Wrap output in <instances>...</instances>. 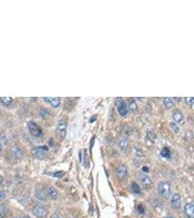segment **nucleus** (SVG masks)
<instances>
[{"label":"nucleus","instance_id":"4","mask_svg":"<svg viewBox=\"0 0 194 218\" xmlns=\"http://www.w3.org/2000/svg\"><path fill=\"white\" fill-rule=\"evenodd\" d=\"M47 150L48 148L46 146H38L32 149L31 153L36 159H43L46 156Z\"/></svg>","mask_w":194,"mask_h":218},{"label":"nucleus","instance_id":"5","mask_svg":"<svg viewBox=\"0 0 194 218\" xmlns=\"http://www.w3.org/2000/svg\"><path fill=\"white\" fill-rule=\"evenodd\" d=\"M33 213L38 218H46L47 216V210L43 205L37 204L33 207Z\"/></svg>","mask_w":194,"mask_h":218},{"label":"nucleus","instance_id":"12","mask_svg":"<svg viewBox=\"0 0 194 218\" xmlns=\"http://www.w3.org/2000/svg\"><path fill=\"white\" fill-rule=\"evenodd\" d=\"M11 153L13 154V156H14L15 159H22L23 156V152L21 150V148L18 147V146H13L11 148Z\"/></svg>","mask_w":194,"mask_h":218},{"label":"nucleus","instance_id":"30","mask_svg":"<svg viewBox=\"0 0 194 218\" xmlns=\"http://www.w3.org/2000/svg\"><path fill=\"white\" fill-rule=\"evenodd\" d=\"M51 218H62V217H61V215L58 212H55L52 215Z\"/></svg>","mask_w":194,"mask_h":218},{"label":"nucleus","instance_id":"21","mask_svg":"<svg viewBox=\"0 0 194 218\" xmlns=\"http://www.w3.org/2000/svg\"><path fill=\"white\" fill-rule=\"evenodd\" d=\"M131 188H132V191H133L135 194H141L140 188L139 185H138L137 183H135V182H132V185H131Z\"/></svg>","mask_w":194,"mask_h":218},{"label":"nucleus","instance_id":"19","mask_svg":"<svg viewBox=\"0 0 194 218\" xmlns=\"http://www.w3.org/2000/svg\"><path fill=\"white\" fill-rule=\"evenodd\" d=\"M128 109L130 110L132 112H135L138 110V105H137L136 101H135V99L132 98L129 100V107Z\"/></svg>","mask_w":194,"mask_h":218},{"label":"nucleus","instance_id":"24","mask_svg":"<svg viewBox=\"0 0 194 218\" xmlns=\"http://www.w3.org/2000/svg\"><path fill=\"white\" fill-rule=\"evenodd\" d=\"M36 197L39 198L41 200H47V195H45V194L42 191H37L36 192Z\"/></svg>","mask_w":194,"mask_h":218},{"label":"nucleus","instance_id":"22","mask_svg":"<svg viewBox=\"0 0 194 218\" xmlns=\"http://www.w3.org/2000/svg\"><path fill=\"white\" fill-rule=\"evenodd\" d=\"M7 213V209L3 204H0V218H4Z\"/></svg>","mask_w":194,"mask_h":218},{"label":"nucleus","instance_id":"35","mask_svg":"<svg viewBox=\"0 0 194 218\" xmlns=\"http://www.w3.org/2000/svg\"><path fill=\"white\" fill-rule=\"evenodd\" d=\"M167 218H173V217H167Z\"/></svg>","mask_w":194,"mask_h":218},{"label":"nucleus","instance_id":"11","mask_svg":"<svg viewBox=\"0 0 194 218\" xmlns=\"http://www.w3.org/2000/svg\"><path fill=\"white\" fill-rule=\"evenodd\" d=\"M44 100L47 103H49L52 107L57 108L60 105V98H50V97H45L44 98Z\"/></svg>","mask_w":194,"mask_h":218},{"label":"nucleus","instance_id":"8","mask_svg":"<svg viewBox=\"0 0 194 218\" xmlns=\"http://www.w3.org/2000/svg\"><path fill=\"white\" fill-rule=\"evenodd\" d=\"M139 178V180L140 182V183L142 184L143 186L145 187H149L151 186V184H152V180L150 178V177L148 175H147L146 174L140 173L138 176Z\"/></svg>","mask_w":194,"mask_h":218},{"label":"nucleus","instance_id":"23","mask_svg":"<svg viewBox=\"0 0 194 218\" xmlns=\"http://www.w3.org/2000/svg\"><path fill=\"white\" fill-rule=\"evenodd\" d=\"M185 102L186 104L191 108H193V97H187L185 98Z\"/></svg>","mask_w":194,"mask_h":218},{"label":"nucleus","instance_id":"34","mask_svg":"<svg viewBox=\"0 0 194 218\" xmlns=\"http://www.w3.org/2000/svg\"><path fill=\"white\" fill-rule=\"evenodd\" d=\"M23 218H31V217H29V216H24Z\"/></svg>","mask_w":194,"mask_h":218},{"label":"nucleus","instance_id":"3","mask_svg":"<svg viewBox=\"0 0 194 218\" xmlns=\"http://www.w3.org/2000/svg\"><path fill=\"white\" fill-rule=\"evenodd\" d=\"M29 132L34 137H40L42 136V130L36 123L33 121H29L27 124Z\"/></svg>","mask_w":194,"mask_h":218},{"label":"nucleus","instance_id":"14","mask_svg":"<svg viewBox=\"0 0 194 218\" xmlns=\"http://www.w3.org/2000/svg\"><path fill=\"white\" fill-rule=\"evenodd\" d=\"M129 146V140L127 137H123L121 138L119 142V146L122 150H125Z\"/></svg>","mask_w":194,"mask_h":218},{"label":"nucleus","instance_id":"7","mask_svg":"<svg viewBox=\"0 0 194 218\" xmlns=\"http://www.w3.org/2000/svg\"><path fill=\"white\" fill-rule=\"evenodd\" d=\"M128 175V169L125 165H121L116 169V175L121 180H124Z\"/></svg>","mask_w":194,"mask_h":218},{"label":"nucleus","instance_id":"26","mask_svg":"<svg viewBox=\"0 0 194 218\" xmlns=\"http://www.w3.org/2000/svg\"><path fill=\"white\" fill-rule=\"evenodd\" d=\"M65 175V172L63 171H58L53 174V176L56 178H61Z\"/></svg>","mask_w":194,"mask_h":218},{"label":"nucleus","instance_id":"28","mask_svg":"<svg viewBox=\"0 0 194 218\" xmlns=\"http://www.w3.org/2000/svg\"><path fill=\"white\" fill-rule=\"evenodd\" d=\"M39 114H40L41 116L45 117V116H47L49 115V112H48L46 109H42L40 110V111H39Z\"/></svg>","mask_w":194,"mask_h":218},{"label":"nucleus","instance_id":"32","mask_svg":"<svg viewBox=\"0 0 194 218\" xmlns=\"http://www.w3.org/2000/svg\"><path fill=\"white\" fill-rule=\"evenodd\" d=\"M96 118V116H93V117H92V118H91L92 120H90V123H92L93 121H96V119H94V118Z\"/></svg>","mask_w":194,"mask_h":218},{"label":"nucleus","instance_id":"2","mask_svg":"<svg viewBox=\"0 0 194 218\" xmlns=\"http://www.w3.org/2000/svg\"><path fill=\"white\" fill-rule=\"evenodd\" d=\"M116 105L119 115L122 116H126L129 113V109L127 103L122 98H116Z\"/></svg>","mask_w":194,"mask_h":218},{"label":"nucleus","instance_id":"15","mask_svg":"<svg viewBox=\"0 0 194 218\" xmlns=\"http://www.w3.org/2000/svg\"><path fill=\"white\" fill-rule=\"evenodd\" d=\"M173 119L176 123H180L183 120V115L181 111H175L172 115Z\"/></svg>","mask_w":194,"mask_h":218},{"label":"nucleus","instance_id":"25","mask_svg":"<svg viewBox=\"0 0 194 218\" xmlns=\"http://www.w3.org/2000/svg\"><path fill=\"white\" fill-rule=\"evenodd\" d=\"M170 127L172 128V130L173 131L175 132V133L179 132V131H180V128H179L178 126L177 125V124H175V123L171 122L170 124Z\"/></svg>","mask_w":194,"mask_h":218},{"label":"nucleus","instance_id":"9","mask_svg":"<svg viewBox=\"0 0 194 218\" xmlns=\"http://www.w3.org/2000/svg\"><path fill=\"white\" fill-rule=\"evenodd\" d=\"M181 198L179 194H175L172 196L171 199V205L172 207L175 210L180 209L181 207Z\"/></svg>","mask_w":194,"mask_h":218},{"label":"nucleus","instance_id":"16","mask_svg":"<svg viewBox=\"0 0 194 218\" xmlns=\"http://www.w3.org/2000/svg\"><path fill=\"white\" fill-rule=\"evenodd\" d=\"M163 103H164V106H165L166 109H172L175 105L174 101H173L172 99L170 98H164Z\"/></svg>","mask_w":194,"mask_h":218},{"label":"nucleus","instance_id":"18","mask_svg":"<svg viewBox=\"0 0 194 218\" xmlns=\"http://www.w3.org/2000/svg\"><path fill=\"white\" fill-rule=\"evenodd\" d=\"M81 155H82V158H81V162H82V164L84 165L86 168L89 167V166H90V162H89L88 156H87V151L84 150L83 154H81Z\"/></svg>","mask_w":194,"mask_h":218},{"label":"nucleus","instance_id":"27","mask_svg":"<svg viewBox=\"0 0 194 218\" xmlns=\"http://www.w3.org/2000/svg\"><path fill=\"white\" fill-rule=\"evenodd\" d=\"M147 137H148V138L149 139V140H151L152 143H153V142H154V140H155V139H156L155 134H154V133L151 131H150L148 133V135H147Z\"/></svg>","mask_w":194,"mask_h":218},{"label":"nucleus","instance_id":"31","mask_svg":"<svg viewBox=\"0 0 194 218\" xmlns=\"http://www.w3.org/2000/svg\"><path fill=\"white\" fill-rule=\"evenodd\" d=\"M3 181H4V180H3V178L1 176V175H0V185H2Z\"/></svg>","mask_w":194,"mask_h":218},{"label":"nucleus","instance_id":"1","mask_svg":"<svg viewBox=\"0 0 194 218\" xmlns=\"http://www.w3.org/2000/svg\"><path fill=\"white\" fill-rule=\"evenodd\" d=\"M158 191L163 198L168 199L172 194V187L168 181H161L158 185Z\"/></svg>","mask_w":194,"mask_h":218},{"label":"nucleus","instance_id":"10","mask_svg":"<svg viewBox=\"0 0 194 218\" xmlns=\"http://www.w3.org/2000/svg\"><path fill=\"white\" fill-rule=\"evenodd\" d=\"M185 214L188 218H194V205L192 202L188 203L184 207Z\"/></svg>","mask_w":194,"mask_h":218},{"label":"nucleus","instance_id":"13","mask_svg":"<svg viewBox=\"0 0 194 218\" xmlns=\"http://www.w3.org/2000/svg\"><path fill=\"white\" fill-rule=\"evenodd\" d=\"M47 194L52 200H56L58 197V191L54 187H49L47 189Z\"/></svg>","mask_w":194,"mask_h":218},{"label":"nucleus","instance_id":"29","mask_svg":"<svg viewBox=\"0 0 194 218\" xmlns=\"http://www.w3.org/2000/svg\"><path fill=\"white\" fill-rule=\"evenodd\" d=\"M7 196V194H6L5 191H0V201H2Z\"/></svg>","mask_w":194,"mask_h":218},{"label":"nucleus","instance_id":"17","mask_svg":"<svg viewBox=\"0 0 194 218\" xmlns=\"http://www.w3.org/2000/svg\"><path fill=\"white\" fill-rule=\"evenodd\" d=\"M161 156L163 158H164V159H170L172 156L171 151H170V150L167 147H164L161 151Z\"/></svg>","mask_w":194,"mask_h":218},{"label":"nucleus","instance_id":"6","mask_svg":"<svg viewBox=\"0 0 194 218\" xmlns=\"http://www.w3.org/2000/svg\"><path fill=\"white\" fill-rule=\"evenodd\" d=\"M58 134L62 140H64L66 136L67 132V123L65 120H60L58 123Z\"/></svg>","mask_w":194,"mask_h":218},{"label":"nucleus","instance_id":"20","mask_svg":"<svg viewBox=\"0 0 194 218\" xmlns=\"http://www.w3.org/2000/svg\"><path fill=\"white\" fill-rule=\"evenodd\" d=\"M0 100H1V103H2L3 105L7 106H10V105L12 103L13 98H12L11 97H1V98H0Z\"/></svg>","mask_w":194,"mask_h":218},{"label":"nucleus","instance_id":"33","mask_svg":"<svg viewBox=\"0 0 194 218\" xmlns=\"http://www.w3.org/2000/svg\"><path fill=\"white\" fill-rule=\"evenodd\" d=\"M1 149H2V146H1V142H0V151L1 150Z\"/></svg>","mask_w":194,"mask_h":218}]
</instances>
